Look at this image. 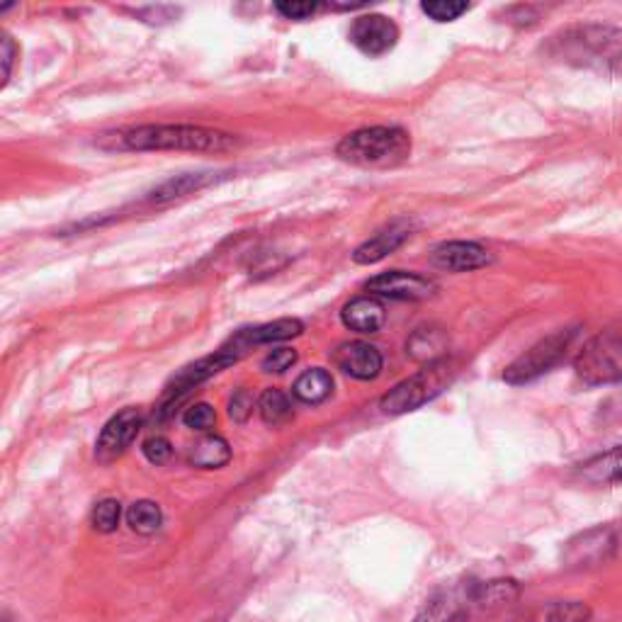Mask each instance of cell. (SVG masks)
Returning a JSON list of instances; mask_svg holds the SVG:
<instances>
[{"mask_svg": "<svg viewBox=\"0 0 622 622\" xmlns=\"http://www.w3.org/2000/svg\"><path fill=\"white\" fill-rule=\"evenodd\" d=\"M421 10L435 23H453L460 15H465L469 5L467 3H455V0H433V3H423Z\"/></svg>", "mask_w": 622, "mask_h": 622, "instance_id": "cell-24", "label": "cell"}, {"mask_svg": "<svg viewBox=\"0 0 622 622\" xmlns=\"http://www.w3.org/2000/svg\"><path fill=\"white\" fill-rule=\"evenodd\" d=\"M183 423L188 425V429H192V431L207 433L216 423V413H214V409L210 407V403H192V407L185 411Z\"/></svg>", "mask_w": 622, "mask_h": 622, "instance_id": "cell-25", "label": "cell"}, {"mask_svg": "<svg viewBox=\"0 0 622 622\" xmlns=\"http://www.w3.org/2000/svg\"><path fill=\"white\" fill-rule=\"evenodd\" d=\"M294 363H297V353L292 348H275L263 357L266 373H285Z\"/></svg>", "mask_w": 622, "mask_h": 622, "instance_id": "cell-26", "label": "cell"}, {"mask_svg": "<svg viewBox=\"0 0 622 622\" xmlns=\"http://www.w3.org/2000/svg\"><path fill=\"white\" fill-rule=\"evenodd\" d=\"M550 59L566 67L591 69L600 73H622V30L598 23L560 30L542 47Z\"/></svg>", "mask_w": 622, "mask_h": 622, "instance_id": "cell-2", "label": "cell"}, {"mask_svg": "<svg viewBox=\"0 0 622 622\" xmlns=\"http://www.w3.org/2000/svg\"><path fill=\"white\" fill-rule=\"evenodd\" d=\"M119 518H122V506L115 498H105L93 508V528L101 532H115Z\"/></svg>", "mask_w": 622, "mask_h": 622, "instance_id": "cell-23", "label": "cell"}, {"mask_svg": "<svg viewBox=\"0 0 622 622\" xmlns=\"http://www.w3.org/2000/svg\"><path fill=\"white\" fill-rule=\"evenodd\" d=\"M367 292L373 297H385V300H399V302H421L429 300L435 292V285L423 275L407 270H389L382 272V275L373 278L367 282Z\"/></svg>", "mask_w": 622, "mask_h": 622, "instance_id": "cell-7", "label": "cell"}, {"mask_svg": "<svg viewBox=\"0 0 622 622\" xmlns=\"http://www.w3.org/2000/svg\"><path fill=\"white\" fill-rule=\"evenodd\" d=\"M294 397L304 403H321L331 397L333 391V377L326 373V369L316 367V369H307V373L300 375V379L294 382Z\"/></svg>", "mask_w": 622, "mask_h": 622, "instance_id": "cell-17", "label": "cell"}, {"mask_svg": "<svg viewBox=\"0 0 622 622\" xmlns=\"http://www.w3.org/2000/svg\"><path fill=\"white\" fill-rule=\"evenodd\" d=\"M336 154L360 168H395L411 154V137L399 127H367L341 139Z\"/></svg>", "mask_w": 622, "mask_h": 622, "instance_id": "cell-3", "label": "cell"}, {"mask_svg": "<svg viewBox=\"0 0 622 622\" xmlns=\"http://www.w3.org/2000/svg\"><path fill=\"white\" fill-rule=\"evenodd\" d=\"M275 10L287 20H307L316 13V10H319V5L316 3H278Z\"/></svg>", "mask_w": 622, "mask_h": 622, "instance_id": "cell-29", "label": "cell"}, {"mask_svg": "<svg viewBox=\"0 0 622 622\" xmlns=\"http://www.w3.org/2000/svg\"><path fill=\"white\" fill-rule=\"evenodd\" d=\"M228 460H232V450H228V443L220 438V435H204L190 450V462L200 469L224 467Z\"/></svg>", "mask_w": 622, "mask_h": 622, "instance_id": "cell-18", "label": "cell"}, {"mask_svg": "<svg viewBox=\"0 0 622 622\" xmlns=\"http://www.w3.org/2000/svg\"><path fill=\"white\" fill-rule=\"evenodd\" d=\"M574 338L576 329H562L554 331L548 338H542V341L535 343L530 351L513 360V363L506 367L504 379L508 385H526V382H532L540 375L550 373V369L554 365H560L566 353H570Z\"/></svg>", "mask_w": 622, "mask_h": 622, "instance_id": "cell-5", "label": "cell"}, {"mask_svg": "<svg viewBox=\"0 0 622 622\" xmlns=\"http://www.w3.org/2000/svg\"><path fill=\"white\" fill-rule=\"evenodd\" d=\"M258 413L260 419L270 425H278L292 416V403L285 391L280 389H266L258 399Z\"/></svg>", "mask_w": 622, "mask_h": 622, "instance_id": "cell-21", "label": "cell"}, {"mask_svg": "<svg viewBox=\"0 0 622 622\" xmlns=\"http://www.w3.org/2000/svg\"><path fill=\"white\" fill-rule=\"evenodd\" d=\"M127 523L139 535H154L161 528L163 513L154 501H137V504L129 506L127 510Z\"/></svg>", "mask_w": 622, "mask_h": 622, "instance_id": "cell-20", "label": "cell"}, {"mask_svg": "<svg viewBox=\"0 0 622 622\" xmlns=\"http://www.w3.org/2000/svg\"><path fill=\"white\" fill-rule=\"evenodd\" d=\"M578 477L588 484H615L622 482V445H615L613 450L596 455L578 469Z\"/></svg>", "mask_w": 622, "mask_h": 622, "instance_id": "cell-16", "label": "cell"}, {"mask_svg": "<svg viewBox=\"0 0 622 622\" xmlns=\"http://www.w3.org/2000/svg\"><path fill=\"white\" fill-rule=\"evenodd\" d=\"M457 363L453 357H438L425 363L423 369H419L416 375L407 377L403 382L385 395L382 399V411L389 413V416H399V413H409L421 409L423 403H429L438 395L447 389V385L457 377Z\"/></svg>", "mask_w": 622, "mask_h": 622, "instance_id": "cell-4", "label": "cell"}, {"mask_svg": "<svg viewBox=\"0 0 622 622\" xmlns=\"http://www.w3.org/2000/svg\"><path fill=\"white\" fill-rule=\"evenodd\" d=\"M341 319L355 333H377L387 321V312L385 304L373 294H367V297H355L348 302L341 312Z\"/></svg>", "mask_w": 622, "mask_h": 622, "instance_id": "cell-13", "label": "cell"}, {"mask_svg": "<svg viewBox=\"0 0 622 622\" xmlns=\"http://www.w3.org/2000/svg\"><path fill=\"white\" fill-rule=\"evenodd\" d=\"M0 59H3V85L10 79V71H13V59H15V45L8 35L0 37Z\"/></svg>", "mask_w": 622, "mask_h": 622, "instance_id": "cell-30", "label": "cell"}, {"mask_svg": "<svg viewBox=\"0 0 622 622\" xmlns=\"http://www.w3.org/2000/svg\"><path fill=\"white\" fill-rule=\"evenodd\" d=\"M141 453L146 455V460L151 465H163V462H168L173 447H171V443L166 438H161V435H154V438L144 441V445H141Z\"/></svg>", "mask_w": 622, "mask_h": 622, "instance_id": "cell-27", "label": "cell"}, {"mask_svg": "<svg viewBox=\"0 0 622 622\" xmlns=\"http://www.w3.org/2000/svg\"><path fill=\"white\" fill-rule=\"evenodd\" d=\"M250 413H254V399H250L248 391H236L232 403H228V416L236 423H246Z\"/></svg>", "mask_w": 622, "mask_h": 622, "instance_id": "cell-28", "label": "cell"}, {"mask_svg": "<svg viewBox=\"0 0 622 622\" xmlns=\"http://www.w3.org/2000/svg\"><path fill=\"white\" fill-rule=\"evenodd\" d=\"M141 429V413L139 409H125L119 411L117 416L107 421V425L101 433L95 445V457L101 462H113L115 457L122 455L132 441L137 438V433Z\"/></svg>", "mask_w": 622, "mask_h": 622, "instance_id": "cell-8", "label": "cell"}, {"mask_svg": "<svg viewBox=\"0 0 622 622\" xmlns=\"http://www.w3.org/2000/svg\"><path fill=\"white\" fill-rule=\"evenodd\" d=\"M576 375L586 385H610L622 379V331H606L591 338L576 357Z\"/></svg>", "mask_w": 622, "mask_h": 622, "instance_id": "cell-6", "label": "cell"}, {"mask_svg": "<svg viewBox=\"0 0 622 622\" xmlns=\"http://www.w3.org/2000/svg\"><path fill=\"white\" fill-rule=\"evenodd\" d=\"M407 238H409V226L407 224H391L385 228V232H379L373 238H367L363 246H357L355 254H353V260L360 266L379 263L382 258L395 254V250L403 242H407Z\"/></svg>", "mask_w": 622, "mask_h": 622, "instance_id": "cell-15", "label": "cell"}, {"mask_svg": "<svg viewBox=\"0 0 622 622\" xmlns=\"http://www.w3.org/2000/svg\"><path fill=\"white\" fill-rule=\"evenodd\" d=\"M212 176H204V173H195V176H180L178 180H168L163 188H159L154 195H151V200L161 202V200H176L183 198V195H190L192 190H200L204 188L207 183H212Z\"/></svg>", "mask_w": 622, "mask_h": 622, "instance_id": "cell-22", "label": "cell"}, {"mask_svg": "<svg viewBox=\"0 0 622 622\" xmlns=\"http://www.w3.org/2000/svg\"><path fill=\"white\" fill-rule=\"evenodd\" d=\"M472 606H477V586L447 588L423 606L416 622H453Z\"/></svg>", "mask_w": 622, "mask_h": 622, "instance_id": "cell-11", "label": "cell"}, {"mask_svg": "<svg viewBox=\"0 0 622 622\" xmlns=\"http://www.w3.org/2000/svg\"><path fill=\"white\" fill-rule=\"evenodd\" d=\"M588 618H591V610L584 603H554L532 610L523 622H586Z\"/></svg>", "mask_w": 622, "mask_h": 622, "instance_id": "cell-19", "label": "cell"}, {"mask_svg": "<svg viewBox=\"0 0 622 622\" xmlns=\"http://www.w3.org/2000/svg\"><path fill=\"white\" fill-rule=\"evenodd\" d=\"M333 360L338 369H343L345 375H351L355 379H375L382 373V353L375 345H369L365 341H353L338 345V351L333 353Z\"/></svg>", "mask_w": 622, "mask_h": 622, "instance_id": "cell-12", "label": "cell"}, {"mask_svg": "<svg viewBox=\"0 0 622 622\" xmlns=\"http://www.w3.org/2000/svg\"><path fill=\"white\" fill-rule=\"evenodd\" d=\"M304 331L302 321L297 319H278V321H270V324H260L254 326V329H246V331H238L232 343L242 348V351H250L254 345H268V343H278V341H290V338L300 336Z\"/></svg>", "mask_w": 622, "mask_h": 622, "instance_id": "cell-14", "label": "cell"}, {"mask_svg": "<svg viewBox=\"0 0 622 622\" xmlns=\"http://www.w3.org/2000/svg\"><path fill=\"white\" fill-rule=\"evenodd\" d=\"M431 260H433V266L441 270L467 272V270H479V268L489 266L491 256L484 246H479L474 242H447L433 250Z\"/></svg>", "mask_w": 622, "mask_h": 622, "instance_id": "cell-10", "label": "cell"}, {"mask_svg": "<svg viewBox=\"0 0 622 622\" xmlns=\"http://www.w3.org/2000/svg\"><path fill=\"white\" fill-rule=\"evenodd\" d=\"M236 137L220 129L192 125H144L119 129L101 137L107 151H202V154H224L236 149Z\"/></svg>", "mask_w": 622, "mask_h": 622, "instance_id": "cell-1", "label": "cell"}, {"mask_svg": "<svg viewBox=\"0 0 622 622\" xmlns=\"http://www.w3.org/2000/svg\"><path fill=\"white\" fill-rule=\"evenodd\" d=\"M397 39L399 30L385 15H363L351 27V42L367 57H382V54L395 49Z\"/></svg>", "mask_w": 622, "mask_h": 622, "instance_id": "cell-9", "label": "cell"}]
</instances>
